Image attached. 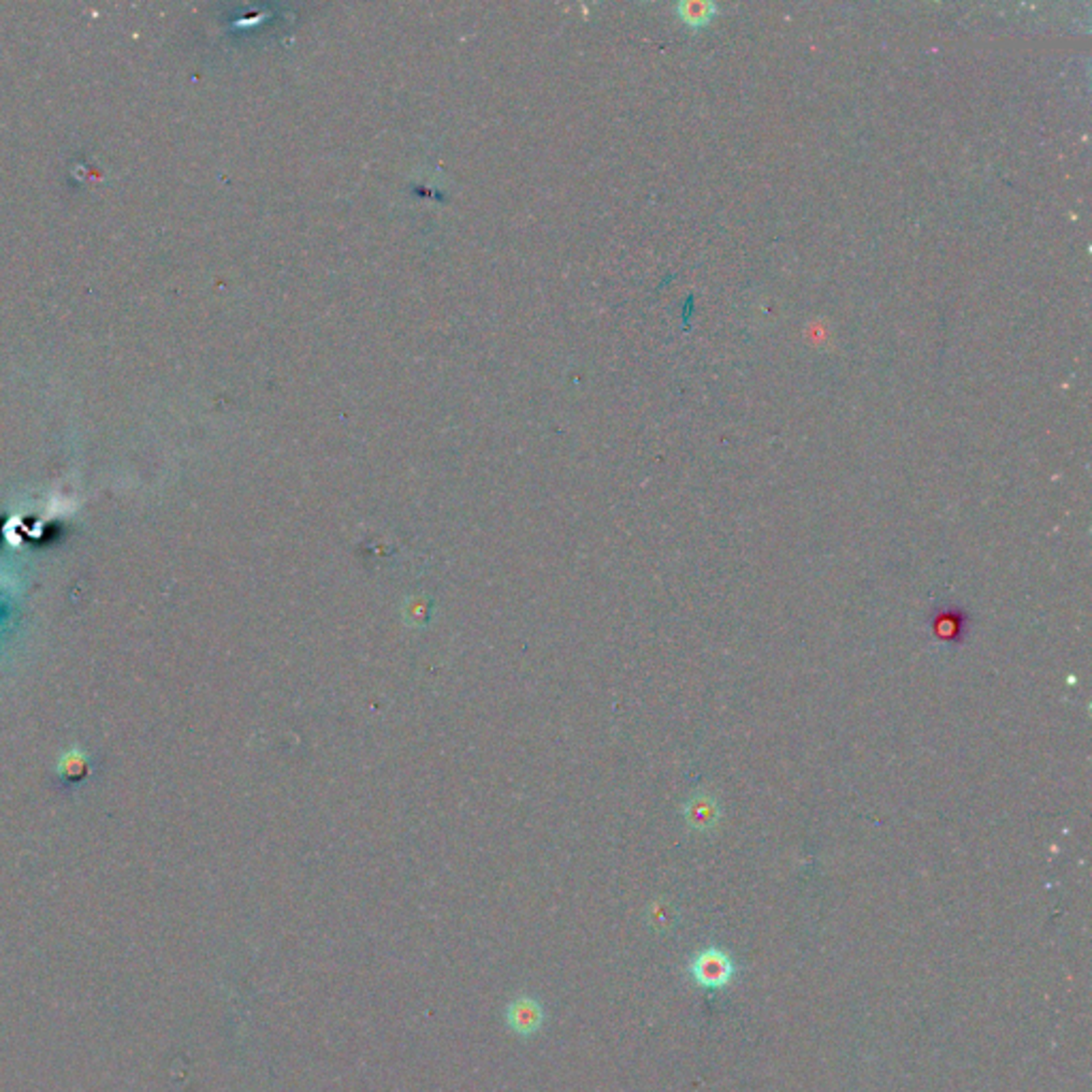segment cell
Masks as SVG:
<instances>
[{"instance_id":"cell-1","label":"cell","mask_w":1092,"mask_h":1092,"mask_svg":"<svg viewBox=\"0 0 1092 1092\" xmlns=\"http://www.w3.org/2000/svg\"><path fill=\"white\" fill-rule=\"evenodd\" d=\"M506 1026L518 1037H533L545 1025V1010H542L540 1000L533 997H517L513 1003H508L506 1013H503Z\"/></svg>"},{"instance_id":"cell-2","label":"cell","mask_w":1092,"mask_h":1092,"mask_svg":"<svg viewBox=\"0 0 1092 1092\" xmlns=\"http://www.w3.org/2000/svg\"><path fill=\"white\" fill-rule=\"evenodd\" d=\"M732 973H735L732 960L720 950L702 952L692 965V975L706 988H723L732 980Z\"/></svg>"},{"instance_id":"cell-3","label":"cell","mask_w":1092,"mask_h":1092,"mask_svg":"<svg viewBox=\"0 0 1092 1092\" xmlns=\"http://www.w3.org/2000/svg\"><path fill=\"white\" fill-rule=\"evenodd\" d=\"M677 13L683 24L692 28H705L717 18L720 7L715 3H705V0H687V3H681L677 7Z\"/></svg>"},{"instance_id":"cell-4","label":"cell","mask_w":1092,"mask_h":1092,"mask_svg":"<svg viewBox=\"0 0 1092 1092\" xmlns=\"http://www.w3.org/2000/svg\"><path fill=\"white\" fill-rule=\"evenodd\" d=\"M692 808H693L692 815L696 817V826H705V823L713 820V807L708 805L706 800H700V803H696Z\"/></svg>"}]
</instances>
